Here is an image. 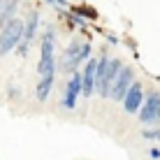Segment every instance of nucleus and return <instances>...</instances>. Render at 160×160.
I'll return each mask as SVG.
<instances>
[{
    "label": "nucleus",
    "instance_id": "obj_1",
    "mask_svg": "<svg viewBox=\"0 0 160 160\" xmlns=\"http://www.w3.org/2000/svg\"><path fill=\"white\" fill-rule=\"evenodd\" d=\"M56 30L53 26H47L40 37V60H37V74L40 77H53L58 70L56 65Z\"/></svg>",
    "mask_w": 160,
    "mask_h": 160
},
{
    "label": "nucleus",
    "instance_id": "obj_2",
    "mask_svg": "<svg viewBox=\"0 0 160 160\" xmlns=\"http://www.w3.org/2000/svg\"><path fill=\"white\" fill-rule=\"evenodd\" d=\"M23 42V19H16L0 30V56L16 51V47Z\"/></svg>",
    "mask_w": 160,
    "mask_h": 160
},
{
    "label": "nucleus",
    "instance_id": "obj_3",
    "mask_svg": "<svg viewBox=\"0 0 160 160\" xmlns=\"http://www.w3.org/2000/svg\"><path fill=\"white\" fill-rule=\"evenodd\" d=\"M158 112H160V91H148L137 116H139V121L144 125H151V123H156Z\"/></svg>",
    "mask_w": 160,
    "mask_h": 160
},
{
    "label": "nucleus",
    "instance_id": "obj_4",
    "mask_svg": "<svg viewBox=\"0 0 160 160\" xmlns=\"http://www.w3.org/2000/svg\"><path fill=\"white\" fill-rule=\"evenodd\" d=\"M132 84H135V72H132V68H123V70H121V74L116 77V81H114L109 98L116 100V102H123Z\"/></svg>",
    "mask_w": 160,
    "mask_h": 160
},
{
    "label": "nucleus",
    "instance_id": "obj_5",
    "mask_svg": "<svg viewBox=\"0 0 160 160\" xmlns=\"http://www.w3.org/2000/svg\"><path fill=\"white\" fill-rule=\"evenodd\" d=\"M81 95V72H72V77L68 79L65 84V93H63V107L74 112L77 107V100Z\"/></svg>",
    "mask_w": 160,
    "mask_h": 160
},
{
    "label": "nucleus",
    "instance_id": "obj_6",
    "mask_svg": "<svg viewBox=\"0 0 160 160\" xmlns=\"http://www.w3.org/2000/svg\"><path fill=\"white\" fill-rule=\"evenodd\" d=\"M95 72H98V56H93L88 63H84V70H81V95L91 98L95 93Z\"/></svg>",
    "mask_w": 160,
    "mask_h": 160
},
{
    "label": "nucleus",
    "instance_id": "obj_7",
    "mask_svg": "<svg viewBox=\"0 0 160 160\" xmlns=\"http://www.w3.org/2000/svg\"><path fill=\"white\" fill-rule=\"evenodd\" d=\"M144 98H146L144 86H142L139 81H135V84L130 86V91H128V95H125V100H123V109H125L128 114H139L142 104H144Z\"/></svg>",
    "mask_w": 160,
    "mask_h": 160
},
{
    "label": "nucleus",
    "instance_id": "obj_8",
    "mask_svg": "<svg viewBox=\"0 0 160 160\" xmlns=\"http://www.w3.org/2000/svg\"><path fill=\"white\" fill-rule=\"evenodd\" d=\"M37 28H40V12H37V9H30L28 16L23 19V42H28V44L35 42Z\"/></svg>",
    "mask_w": 160,
    "mask_h": 160
},
{
    "label": "nucleus",
    "instance_id": "obj_9",
    "mask_svg": "<svg viewBox=\"0 0 160 160\" xmlns=\"http://www.w3.org/2000/svg\"><path fill=\"white\" fill-rule=\"evenodd\" d=\"M53 81H56V74L53 77H40V79H37V84H35V100L37 102L49 100V95H51V91H53Z\"/></svg>",
    "mask_w": 160,
    "mask_h": 160
},
{
    "label": "nucleus",
    "instance_id": "obj_10",
    "mask_svg": "<svg viewBox=\"0 0 160 160\" xmlns=\"http://www.w3.org/2000/svg\"><path fill=\"white\" fill-rule=\"evenodd\" d=\"M16 9H19V0H5L2 9H0V30L16 19Z\"/></svg>",
    "mask_w": 160,
    "mask_h": 160
},
{
    "label": "nucleus",
    "instance_id": "obj_11",
    "mask_svg": "<svg viewBox=\"0 0 160 160\" xmlns=\"http://www.w3.org/2000/svg\"><path fill=\"white\" fill-rule=\"evenodd\" d=\"M93 56H91V42H84L81 47V53H79V63H88Z\"/></svg>",
    "mask_w": 160,
    "mask_h": 160
},
{
    "label": "nucleus",
    "instance_id": "obj_12",
    "mask_svg": "<svg viewBox=\"0 0 160 160\" xmlns=\"http://www.w3.org/2000/svg\"><path fill=\"white\" fill-rule=\"evenodd\" d=\"M142 137H144V139H160V128H148V130H142Z\"/></svg>",
    "mask_w": 160,
    "mask_h": 160
},
{
    "label": "nucleus",
    "instance_id": "obj_13",
    "mask_svg": "<svg viewBox=\"0 0 160 160\" xmlns=\"http://www.w3.org/2000/svg\"><path fill=\"white\" fill-rule=\"evenodd\" d=\"M19 95H21V88L14 86V84H9L7 86V98H9V100H14V98H19Z\"/></svg>",
    "mask_w": 160,
    "mask_h": 160
},
{
    "label": "nucleus",
    "instance_id": "obj_14",
    "mask_svg": "<svg viewBox=\"0 0 160 160\" xmlns=\"http://www.w3.org/2000/svg\"><path fill=\"white\" fill-rule=\"evenodd\" d=\"M28 49H30V44H28V42H21L19 47H16V56H21V58L28 56Z\"/></svg>",
    "mask_w": 160,
    "mask_h": 160
},
{
    "label": "nucleus",
    "instance_id": "obj_15",
    "mask_svg": "<svg viewBox=\"0 0 160 160\" xmlns=\"http://www.w3.org/2000/svg\"><path fill=\"white\" fill-rule=\"evenodd\" d=\"M148 156H151L153 160H158V158H160V148H158V146H153L151 151H148Z\"/></svg>",
    "mask_w": 160,
    "mask_h": 160
},
{
    "label": "nucleus",
    "instance_id": "obj_16",
    "mask_svg": "<svg viewBox=\"0 0 160 160\" xmlns=\"http://www.w3.org/2000/svg\"><path fill=\"white\" fill-rule=\"evenodd\" d=\"M53 2H56L58 7H65V5H68V0H53Z\"/></svg>",
    "mask_w": 160,
    "mask_h": 160
},
{
    "label": "nucleus",
    "instance_id": "obj_17",
    "mask_svg": "<svg viewBox=\"0 0 160 160\" xmlns=\"http://www.w3.org/2000/svg\"><path fill=\"white\" fill-rule=\"evenodd\" d=\"M156 123H160V112H158V118H156Z\"/></svg>",
    "mask_w": 160,
    "mask_h": 160
},
{
    "label": "nucleus",
    "instance_id": "obj_18",
    "mask_svg": "<svg viewBox=\"0 0 160 160\" xmlns=\"http://www.w3.org/2000/svg\"><path fill=\"white\" fill-rule=\"evenodd\" d=\"M158 142H160V139H158Z\"/></svg>",
    "mask_w": 160,
    "mask_h": 160
}]
</instances>
